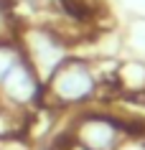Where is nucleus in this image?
<instances>
[{"label": "nucleus", "mask_w": 145, "mask_h": 150, "mask_svg": "<svg viewBox=\"0 0 145 150\" xmlns=\"http://www.w3.org/2000/svg\"><path fill=\"white\" fill-rule=\"evenodd\" d=\"M125 137V125L112 115L87 112L71 127V142L81 150H117Z\"/></svg>", "instance_id": "3"}, {"label": "nucleus", "mask_w": 145, "mask_h": 150, "mask_svg": "<svg viewBox=\"0 0 145 150\" xmlns=\"http://www.w3.org/2000/svg\"><path fill=\"white\" fill-rule=\"evenodd\" d=\"M18 46L41 81H46L69 59V43L51 25H25Z\"/></svg>", "instance_id": "2"}, {"label": "nucleus", "mask_w": 145, "mask_h": 150, "mask_svg": "<svg viewBox=\"0 0 145 150\" xmlns=\"http://www.w3.org/2000/svg\"><path fill=\"white\" fill-rule=\"evenodd\" d=\"M115 89H120L125 97H143L145 94V61L132 59L122 61L115 69Z\"/></svg>", "instance_id": "5"}, {"label": "nucleus", "mask_w": 145, "mask_h": 150, "mask_svg": "<svg viewBox=\"0 0 145 150\" xmlns=\"http://www.w3.org/2000/svg\"><path fill=\"white\" fill-rule=\"evenodd\" d=\"M23 61V51L18 46V41L10 38H0V81Z\"/></svg>", "instance_id": "6"}, {"label": "nucleus", "mask_w": 145, "mask_h": 150, "mask_svg": "<svg viewBox=\"0 0 145 150\" xmlns=\"http://www.w3.org/2000/svg\"><path fill=\"white\" fill-rule=\"evenodd\" d=\"M0 150H28V142L23 137L5 135V137H0Z\"/></svg>", "instance_id": "7"}, {"label": "nucleus", "mask_w": 145, "mask_h": 150, "mask_svg": "<svg viewBox=\"0 0 145 150\" xmlns=\"http://www.w3.org/2000/svg\"><path fill=\"white\" fill-rule=\"evenodd\" d=\"M0 99L13 110H31L43 99V81L28 61H21L0 81Z\"/></svg>", "instance_id": "4"}, {"label": "nucleus", "mask_w": 145, "mask_h": 150, "mask_svg": "<svg viewBox=\"0 0 145 150\" xmlns=\"http://www.w3.org/2000/svg\"><path fill=\"white\" fill-rule=\"evenodd\" d=\"M99 94V79L92 64L84 59H66L46 81H43V99L41 102L64 110V107H79L92 102Z\"/></svg>", "instance_id": "1"}]
</instances>
